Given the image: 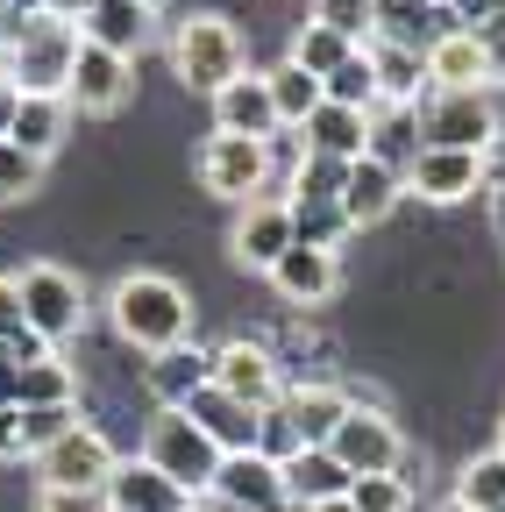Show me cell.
Wrapping results in <instances>:
<instances>
[{
    "label": "cell",
    "mask_w": 505,
    "mask_h": 512,
    "mask_svg": "<svg viewBox=\"0 0 505 512\" xmlns=\"http://www.w3.org/2000/svg\"><path fill=\"white\" fill-rule=\"evenodd\" d=\"M285 207H292V200H285ZM292 235H299L306 249H342L349 221H342V207H292Z\"/></svg>",
    "instance_id": "obj_38"
},
{
    "label": "cell",
    "mask_w": 505,
    "mask_h": 512,
    "mask_svg": "<svg viewBox=\"0 0 505 512\" xmlns=\"http://www.w3.org/2000/svg\"><path fill=\"white\" fill-rule=\"evenodd\" d=\"M79 36L136 64V57L157 43V8H143V0H93V15L79 22Z\"/></svg>",
    "instance_id": "obj_17"
},
{
    "label": "cell",
    "mask_w": 505,
    "mask_h": 512,
    "mask_svg": "<svg viewBox=\"0 0 505 512\" xmlns=\"http://www.w3.org/2000/svg\"><path fill=\"white\" fill-rule=\"evenodd\" d=\"M427 143H420V114L413 107H377L370 114V157L385 164V171H413V157H420Z\"/></svg>",
    "instance_id": "obj_27"
},
{
    "label": "cell",
    "mask_w": 505,
    "mask_h": 512,
    "mask_svg": "<svg viewBox=\"0 0 505 512\" xmlns=\"http://www.w3.org/2000/svg\"><path fill=\"white\" fill-rule=\"evenodd\" d=\"M449 498L470 505V512H505V456H498V448H484V456H470V463L456 470Z\"/></svg>",
    "instance_id": "obj_31"
},
{
    "label": "cell",
    "mask_w": 505,
    "mask_h": 512,
    "mask_svg": "<svg viewBox=\"0 0 505 512\" xmlns=\"http://www.w3.org/2000/svg\"><path fill=\"white\" fill-rule=\"evenodd\" d=\"M264 79H271V100H278V121H285V128H306V114L328 100V93H321V79H313V72H299L292 57H285V64H271Z\"/></svg>",
    "instance_id": "obj_32"
},
{
    "label": "cell",
    "mask_w": 505,
    "mask_h": 512,
    "mask_svg": "<svg viewBox=\"0 0 505 512\" xmlns=\"http://www.w3.org/2000/svg\"><path fill=\"white\" fill-rule=\"evenodd\" d=\"M143 384H150V399H157V413H185L207 384H214V349H164V356H150L143 363Z\"/></svg>",
    "instance_id": "obj_16"
},
{
    "label": "cell",
    "mask_w": 505,
    "mask_h": 512,
    "mask_svg": "<svg viewBox=\"0 0 505 512\" xmlns=\"http://www.w3.org/2000/svg\"><path fill=\"white\" fill-rule=\"evenodd\" d=\"M278 406L292 413V427H299V441H306V448H328V441H335V427L349 420V406H356V399L342 392V384H292V392H285Z\"/></svg>",
    "instance_id": "obj_25"
},
{
    "label": "cell",
    "mask_w": 505,
    "mask_h": 512,
    "mask_svg": "<svg viewBox=\"0 0 505 512\" xmlns=\"http://www.w3.org/2000/svg\"><path fill=\"white\" fill-rule=\"evenodd\" d=\"M50 15H57V22H72V29H79V22L93 15V0H50Z\"/></svg>",
    "instance_id": "obj_48"
},
{
    "label": "cell",
    "mask_w": 505,
    "mask_h": 512,
    "mask_svg": "<svg viewBox=\"0 0 505 512\" xmlns=\"http://www.w3.org/2000/svg\"><path fill=\"white\" fill-rule=\"evenodd\" d=\"M292 136L306 143V157H342V164H356V157H370V114L321 100V107L306 114V128H292Z\"/></svg>",
    "instance_id": "obj_19"
},
{
    "label": "cell",
    "mask_w": 505,
    "mask_h": 512,
    "mask_svg": "<svg viewBox=\"0 0 505 512\" xmlns=\"http://www.w3.org/2000/svg\"><path fill=\"white\" fill-rule=\"evenodd\" d=\"M200 185L214 192V200H235V207H249V200H264L271 192V143H249V136H214L200 143Z\"/></svg>",
    "instance_id": "obj_7"
},
{
    "label": "cell",
    "mask_w": 505,
    "mask_h": 512,
    "mask_svg": "<svg viewBox=\"0 0 505 512\" xmlns=\"http://www.w3.org/2000/svg\"><path fill=\"white\" fill-rule=\"evenodd\" d=\"M299 72H313V79H328V72H342V64L356 57V43L349 36H335V29H321V22H306L299 36H292V50H285Z\"/></svg>",
    "instance_id": "obj_33"
},
{
    "label": "cell",
    "mask_w": 505,
    "mask_h": 512,
    "mask_svg": "<svg viewBox=\"0 0 505 512\" xmlns=\"http://www.w3.org/2000/svg\"><path fill=\"white\" fill-rule=\"evenodd\" d=\"M306 512H356L349 498H328V505H306Z\"/></svg>",
    "instance_id": "obj_51"
},
{
    "label": "cell",
    "mask_w": 505,
    "mask_h": 512,
    "mask_svg": "<svg viewBox=\"0 0 505 512\" xmlns=\"http://www.w3.org/2000/svg\"><path fill=\"white\" fill-rule=\"evenodd\" d=\"M399 192H406V178H399V171H385L377 157H356L349 192H342V221H349V235H356V228H377V221L399 207Z\"/></svg>",
    "instance_id": "obj_24"
},
{
    "label": "cell",
    "mask_w": 505,
    "mask_h": 512,
    "mask_svg": "<svg viewBox=\"0 0 505 512\" xmlns=\"http://www.w3.org/2000/svg\"><path fill=\"white\" fill-rule=\"evenodd\" d=\"M36 512H107V491H43L36 484Z\"/></svg>",
    "instance_id": "obj_42"
},
{
    "label": "cell",
    "mask_w": 505,
    "mask_h": 512,
    "mask_svg": "<svg viewBox=\"0 0 505 512\" xmlns=\"http://www.w3.org/2000/svg\"><path fill=\"white\" fill-rule=\"evenodd\" d=\"M349 505L356 512H406L413 491H406V477H356L349 484Z\"/></svg>",
    "instance_id": "obj_40"
},
{
    "label": "cell",
    "mask_w": 505,
    "mask_h": 512,
    "mask_svg": "<svg viewBox=\"0 0 505 512\" xmlns=\"http://www.w3.org/2000/svg\"><path fill=\"white\" fill-rule=\"evenodd\" d=\"M107 320L129 349L164 356V349H185V335H193V292L164 271H129L107 292Z\"/></svg>",
    "instance_id": "obj_1"
},
{
    "label": "cell",
    "mask_w": 505,
    "mask_h": 512,
    "mask_svg": "<svg viewBox=\"0 0 505 512\" xmlns=\"http://www.w3.org/2000/svg\"><path fill=\"white\" fill-rule=\"evenodd\" d=\"M36 185H43V157H29L22 143H0V207L29 200Z\"/></svg>",
    "instance_id": "obj_37"
},
{
    "label": "cell",
    "mask_w": 505,
    "mask_h": 512,
    "mask_svg": "<svg viewBox=\"0 0 505 512\" xmlns=\"http://www.w3.org/2000/svg\"><path fill=\"white\" fill-rule=\"evenodd\" d=\"M271 285H278V299H292V306H321V299H335L342 264H335V249H306V242H292L278 264H271Z\"/></svg>",
    "instance_id": "obj_21"
},
{
    "label": "cell",
    "mask_w": 505,
    "mask_h": 512,
    "mask_svg": "<svg viewBox=\"0 0 505 512\" xmlns=\"http://www.w3.org/2000/svg\"><path fill=\"white\" fill-rule=\"evenodd\" d=\"M313 22L321 29H335V36H349L356 50L377 36V0H313Z\"/></svg>",
    "instance_id": "obj_35"
},
{
    "label": "cell",
    "mask_w": 505,
    "mask_h": 512,
    "mask_svg": "<svg viewBox=\"0 0 505 512\" xmlns=\"http://www.w3.org/2000/svg\"><path fill=\"white\" fill-rule=\"evenodd\" d=\"M171 72L193 86V93H221V86H235L242 72H249V50H242V29L228 22V15H185L178 29H171Z\"/></svg>",
    "instance_id": "obj_3"
},
{
    "label": "cell",
    "mask_w": 505,
    "mask_h": 512,
    "mask_svg": "<svg viewBox=\"0 0 505 512\" xmlns=\"http://www.w3.org/2000/svg\"><path fill=\"white\" fill-rule=\"evenodd\" d=\"M143 8H164V0H143Z\"/></svg>",
    "instance_id": "obj_55"
},
{
    "label": "cell",
    "mask_w": 505,
    "mask_h": 512,
    "mask_svg": "<svg viewBox=\"0 0 505 512\" xmlns=\"http://www.w3.org/2000/svg\"><path fill=\"white\" fill-rule=\"evenodd\" d=\"M434 512H470V505H456V498H441V505H434Z\"/></svg>",
    "instance_id": "obj_53"
},
{
    "label": "cell",
    "mask_w": 505,
    "mask_h": 512,
    "mask_svg": "<svg viewBox=\"0 0 505 512\" xmlns=\"http://www.w3.org/2000/svg\"><path fill=\"white\" fill-rule=\"evenodd\" d=\"M406 185L420 200H434V207H456L470 192H491V157H477V150H420Z\"/></svg>",
    "instance_id": "obj_11"
},
{
    "label": "cell",
    "mask_w": 505,
    "mask_h": 512,
    "mask_svg": "<svg viewBox=\"0 0 505 512\" xmlns=\"http://www.w3.org/2000/svg\"><path fill=\"white\" fill-rule=\"evenodd\" d=\"M36 15H50V0H0V29H8V22H36Z\"/></svg>",
    "instance_id": "obj_46"
},
{
    "label": "cell",
    "mask_w": 505,
    "mask_h": 512,
    "mask_svg": "<svg viewBox=\"0 0 505 512\" xmlns=\"http://www.w3.org/2000/svg\"><path fill=\"white\" fill-rule=\"evenodd\" d=\"M8 328H22V285L0 271V335H8Z\"/></svg>",
    "instance_id": "obj_44"
},
{
    "label": "cell",
    "mask_w": 505,
    "mask_h": 512,
    "mask_svg": "<svg viewBox=\"0 0 505 512\" xmlns=\"http://www.w3.org/2000/svg\"><path fill=\"white\" fill-rule=\"evenodd\" d=\"M143 463L164 470L178 491H193V498H214V477H221V448L193 427V413H157L150 434H143Z\"/></svg>",
    "instance_id": "obj_4"
},
{
    "label": "cell",
    "mask_w": 505,
    "mask_h": 512,
    "mask_svg": "<svg viewBox=\"0 0 505 512\" xmlns=\"http://www.w3.org/2000/svg\"><path fill=\"white\" fill-rule=\"evenodd\" d=\"M235 264H249V271H264L271 278V264L299 242L292 235V207H285V192H264V200H249L242 214H235Z\"/></svg>",
    "instance_id": "obj_12"
},
{
    "label": "cell",
    "mask_w": 505,
    "mask_h": 512,
    "mask_svg": "<svg viewBox=\"0 0 505 512\" xmlns=\"http://www.w3.org/2000/svg\"><path fill=\"white\" fill-rule=\"evenodd\" d=\"M15 406H79V370L65 356H43L15 370Z\"/></svg>",
    "instance_id": "obj_30"
},
{
    "label": "cell",
    "mask_w": 505,
    "mask_h": 512,
    "mask_svg": "<svg viewBox=\"0 0 505 512\" xmlns=\"http://www.w3.org/2000/svg\"><path fill=\"white\" fill-rule=\"evenodd\" d=\"M79 427V406H22V441H29V463L43 456V448H57Z\"/></svg>",
    "instance_id": "obj_36"
},
{
    "label": "cell",
    "mask_w": 505,
    "mask_h": 512,
    "mask_svg": "<svg viewBox=\"0 0 505 512\" xmlns=\"http://www.w3.org/2000/svg\"><path fill=\"white\" fill-rule=\"evenodd\" d=\"M214 384L228 399H242V406H278L285 399V384H278V356L264 349V342H221L214 349Z\"/></svg>",
    "instance_id": "obj_14"
},
{
    "label": "cell",
    "mask_w": 505,
    "mask_h": 512,
    "mask_svg": "<svg viewBox=\"0 0 505 512\" xmlns=\"http://www.w3.org/2000/svg\"><path fill=\"white\" fill-rule=\"evenodd\" d=\"M121 470V456H114V441L100 434V427H72L57 448H43L36 456V484L43 491H107V477Z\"/></svg>",
    "instance_id": "obj_9"
},
{
    "label": "cell",
    "mask_w": 505,
    "mask_h": 512,
    "mask_svg": "<svg viewBox=\"0 0 505 512\" xmlns=\"http://www.w3.org/2000/svg\"><path fill=\"white\" fill-rule=\"evenodd\" d=\"M0 43H8V86L15 93H43V100H65L72 93V64H79V43H86L72 22H57V15L8 22Z\"/></svg>",
    "instance_id": "obj_2"
},
{
    "label": "cell",
    "mask_w": 505,
    "mask_h": 512,
    "mask_svg": "<svg viewBox=\"0 0 505 512\" xmlns=\"http://www.w3.org/2000/svg\"><path fill=\"white\" fill-rule=\"evenodd\" d=\"M349 470H342V456L335 448H299V456L285 463V498L306 512V505H328V498H349Z\"/></svg>",
    "instance_id": "obj_26"
},
{
    "label": "cell",
    "mask_w": 505,
    "mask_h": 512,
    "mask_svg": "<svg viewBox=\"0 0 505 512\" xmlns=\"http://www.w3.org/2000/svg\"><path fill=\"white\" fill-rule=\"evenodd\" d=\"M200 498L193 491H178L164 470H150L143 456L136 463H121L114 477H107V512H193Z\"/></svg>",
    "instance_id": "obj_20"
},
{
    "label": "cell",
    "mask_w": 505,
    "mask_h": 512,
    "mask_svg": "<svg viewBox=\"0 0 505 512\" xmlns=\"http://www.w3.org/2000/svg\"><path fill=\"white\" fill-rule=\"evenodd\" d=\"M185 413H193V427L221 448V456H257V427H264V413L242 406V399H228L221 384H207V392L185 406Z\"/></svg>",
    "instance_id": "obj_18"
},
{
    "label": "cell",
    "mask_w": 505,
    "mask_h": 512,
    "mask_svg": "<svg viewBox=\"0 0 505 512\" xmlns=\"http://www.w3.org/2000/svg\"><path fill=\"white\" fill-rule=\"evenodd\" d=\"M29 456V441H22V406H0V463H15Z\"/></svg>",
    "instance_id": "obj_43"
},
{
    "label": "cell",
    "mask_w": 505,
    "mask_h": 512,
    "mask_svg": "<svg viewBox=\"0 0 505 512\" xmlns=\"http://www.w3.org/2000/svg\"><path fill=\"white\" fill-rule=\"evenodd\" d=\"M15 107H22V93L0 79V143H8V128H15Z\"/></svg>",
    "instance_id": "obj_47"
},
{
    "label": "cell",
    "mask_w": 505,
    "mask_h": 512,
    "mask_svg": "<svg viewBox=\"0 0 505 512\" xmlns=\"http://www.w3.org/2000/svg\"><path fill=\"white\" fill-rule=\"evenodd\" d=\"M299 448H306V441H299V427H292V413H285V406H264V427H257V456L285 470V463L299 456Z\"/></svg>",
    "instance_id": "obj_39"
},
{
    "label": "cell",
    "mask_w": 505,
    "mask_h": 512,
    "mask_svg": "<svg viewBox=\"0 0 505 512\" xmlns=\"http://www.w3.org/2000/svg\"><path fill=\"white\" fill-rule=\"evenodd\" d=\"M498 456H505V420H498Z\"/></svg>",
    "instance_id": "obj_54"
},
{
    "label": "cell",
    "mask_w": 505,
    "mask_h": 512,
    "mask_svg": "<svg viewBox=\"0 0 505 512\" xmlns=\"http://www.w3.org/2000/svg\"><path fill=\"white\" fill-rule=\"evenodd\" d=\"M413 114H420V143L427 150L491 157V143H498V93H427Z\"/></svg>",
    "instance_id": "obj_5"
},
{
    "label": "cell",
    "mask_w": 505,
    "mask_h": 512,
    "mask_svg": "<svg viewBox=\"0 0 505 512\" xmlns=\"http://www.w3.org/2000/svg\"><path fill=\"white\" fill-rule=\"evenodd\" d=\"M477 43H484V57H491V72H498V86H505V15H498L491 29H477Z\"/></svg>",
    "instance_id": "obj_45"
},
{
    "label": "cell",
    "mask_w": 505,
    "mask_h": 512,
    "mask_svg": "<svg viewBox=\"0 0 505 512\" xmlns=\"http://www.w3.org/2000/svg\"><path fill=\"white\" fill-rule=\"evenodd\" d=\"M43 356H57L36 328H29V320H22V328H8V335H0V363H15V370H29V363H43Z\"/></svg>",
    "instance_id": "obj_41"
},
{
    "label": "cell",
    "mask_w": 505,
    "mask_h": 512,
    "mask_svg": "<svg viewBox=\"0 0 505 512\" xmlns=\"http://www.w3.org/2000/svg\"><path fill=\"white\" fill-rule=\"evenodd\" d=\"M363 50L377 64V93H385V107H420L427 100V50L392 43V36H370Z\"/></svg>",
    "instance_id": "obj_23"
},
{
    "label": "cell",
    "mask_w": 505,
    "mask_h": 512,
    "mask_svg": "<svg viewBox=\"0 0 505 512\" xmlns=\"http://www.w3.org/2000/svg\"><path fill=\"white\" fill-rule=\"evenodd\" d=\"M491 228H498V235H505V164H498V171H491Z\"/></svg>",
    "instance_id": "obj_49"
},
{
    "label": "cell",
    "mask_w": 505,
    "mask_h": 512,
    "mask_svg": "<svg viewBox=\"0 0 505 512\" xmlns=\"http://www.w3.org/2000/svg\"><path fill=\"white\" fill-rule=\"evenodd\" d=\"M136 93V64L129 57H114L100 43H79V64H72V114H121Z\"/></svg>",
    "instance_id": "obj_10"
},
{
    "label": "cell",
    "mask_w": 505,
    "mask_h": 512,
    "mask_svg": "<svg viewBox=\"0 0 505 512\" xmlns=\"http://www.w3.org/2000/svg\"><path fill=\"white\" fill-rule=\"evenodd\" d=\"M321 93L335 100V107H356V114H377L385 107V93H377V64H370V50H356L342 72H328L321 79Z\"/></svg>",
    "instance_id": "obj_34"
},
{
    "label": "cell",
    "mask_w": 505,
    "mask_h": 512,
    "mask_svg": "<svg viewBox=\"0 0 505 512\" xmlns=\"http://www.w3.org/2000/svg\"><path fill=\"white\" fill-rule=\"evenodd\" d=\"M328 448L342 456L349 477H399V463H406V434L385 406H349V420L335 427Z\"/></svg>",
    "instance_id": "obj_8"
},
{
    "label": "cell",
    "mask_w": 505,
    "mask_h": 512,
    "mask_svg": "<svg viewBox=\"0 0 505 512\" xmlns=\"http://www.w3.org/2000/svg\"><path fill=\"white\" fill-rule=\"evenodd\" d=\"M22 320L57 349V342H72L79 328H86V285L65 271V264H29L22 278Z\"/></svg>",
    "instance_id": "obj_6"
},
{
    "label": "cell",
    "mask_w": 505,
    "mask_h": 512,
    "mask_svg": "<svg viewBox=\"0 0 505 512\" xmlns=\"http://www.w3.org/2000/svg\"><path fill=\"white\" fill-rule=\"evenodd\" d=\"M214 498L221 505H242V512H285V470L264 463V456H228L221 477H214Z\"/></svg>",
    "instance_id": "obj_22"
},
{
    "label": "cell",
    "mask_w": 505,
    "mask_h": 512,
    "mask_svg": "<svg viewBox=\"0 0 505 512\" xmlns=\"http://www.w3.org/2000/svg\"><path fill=\"white\" fill-rule=\"evenodd\" d=\"M349 171L356 164H342V157H299V171L285 178V200L292 207H342Z\"/></svg>",
    "instance_id": "obj_29"
},
{
    "label": "cell",
    "mask_w": 505,
    "mask_h": 512,
    "mask_svg": "<svg viewBox=\"0 0 505 512\" xmlns=\"http://www.w3.org/2000/svg\"><path fill=\"white\" fill-rule=\"evenodd\" d=\"M0 406H15V363H0Z\"/></svg>",
    "instance_id": "obj_50"
},
{
    "label": "cell",
    "mask_w": 505,
    "mask_h": 512,
    "mask_svg": "<svg viewBox=\"0 0 505 512\" xmlns=\"http://www.w3.org/2000/svg\"><path fill=\"white\" fill-rule=\"evenodd\" d=\"M65 128H72V100H43V93H22V107H15V128H8V143H22L29 157H50L57 143H65Z\"/></svg>",
    "instance_id": "obj_28"
},
{
    "label": "cell",
    "mask_w": 505,
    "mask_h": 512,
    "mask_svg": "<svg viewBox=\"0 0 505 512\" xmlns=\"http://www.w3.org/2000/svg\"><path fill=\"white\" fill-rule=\"evenodd\" d=\"M193 512H242V505H221V498H200Z\"/></svg>",
    "instance_id": "obj_52"
},
{
    "label": "cell",
    "mask_w": 505,
    "mask_h": 512,
    "mask_svg": "<svg viewBox=\"0 0 505 512\" xmlns=\"http://www.w3.org/2000/svg\"><path fill=\"white\" fill-rule=\"evenodd\" d=\"M214 128H221V136H249V143H278L285 121H278L271 79L264 72H242L235 86H221L214 93Z\"/></svg>",
    "instance_id": "obj_13"
},
{
    "label": "cell",
    "mask_w": 505,
    "mask_h": 512,
    "mask_svg": "<svg viewBox=\"0 0 505 512\" xmlns=\"http://www.w3.org/2000/svg\"><path fill=\"white\" fill-rule=\"evenodd\" d=\"M427 93H498V72L470 29L427 43Z\"/></svg>",
    "instance_id": "obj_15"
}]
</instances>
